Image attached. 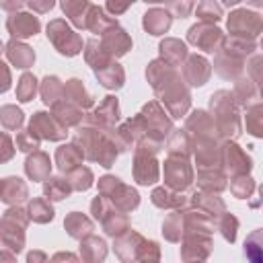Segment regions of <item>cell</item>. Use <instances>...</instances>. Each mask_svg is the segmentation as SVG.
Returning a JSON list of instances; mask_svg holds the SVG:
<instances>
[{"mask_svg":"<svg viewBox=\"0 0 263 263\" xmlns=\"http://www.w3.org/2000/svg\"><path fill=\"white\" fill-rule=\"evenodd\" d=\"M228 27H232L234 31H247L249 37H257L261 31V18L257 12H247V10H238L230 16Z\"/></svg>","mask_w":263,"mask_h":263,"instance_id":"obj_1","label":"cell"},{"mask_svg":"<svg viewBox=\"0 0 263 263\" xmlns=\"http://www.w3.org/2000/svg\"><path fill=\"white\" fill-rule=\"evenodd\" d=\"M247 127L251 134L261 136V107L259 105H253L247 111Z\"/></svg>","mask_w":263,"mask_h":263,"instance_id":"obj_2","label":"cell"},{"mask_svg":"<svg viewBox=\"0 0 263 263\" xmlns=\"http://www.w3.org/2000/svg\"><path fill=\"white\" fill-rule=\"evenodd\" d=\"M23 82H25V84H23V88H21V97H23L21 101H29V95L35 90V84H31L33 78H31V76H25Z\"/></svg>","mask_w":263,"mask_h":263,"instance_id":"obj_3","label":"cell"},{"mask_svg":"<svg viewBox=\"0 0 263 263\" xmlns=\"http://www.w3.org/2000/svg\"><path fill=\"white\" fill-rule=\"evenodd\" d=\"M249 2H251V4H255V6H259V4H261V0H249Z\"/></svg>","mask_w":263,"mask_h":263,"instance_id":"obj_4","label":"cell"}]
</instances>
